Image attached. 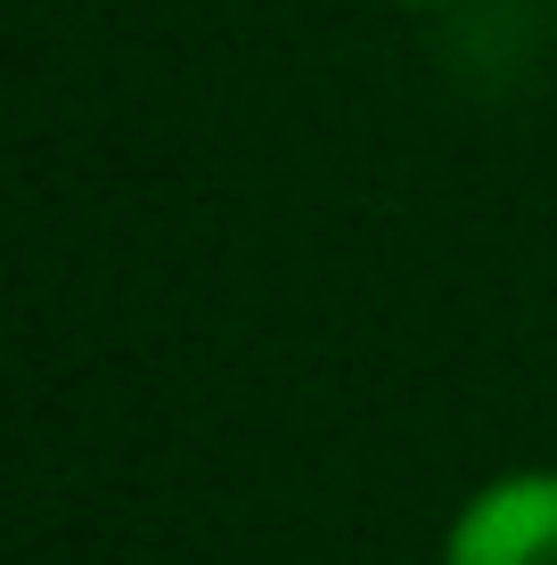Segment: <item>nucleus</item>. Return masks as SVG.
Segmentation results:
<instances>
[{
    "mask_svg": "<svg viewBox=\"0 0 557 565\" xmlns=\"http://www.w3.org/2000/svg\"><path fill=\"white\" fill-rule=\"evenodd\" d=\"M394 9H459V0H394Z\"/></svg>",
    "mask_w": 557,
    "mask_h": 565,
    "instance_id": "obj_2",
    "label": "nucleus"
},
{
    "mask_svg": "<svg viewBox=\"0 0 557 565\" xmlns=\"http://www.w3.org/2000/svg\"><path fill=\"white\" fill-rule=\"evenodd\" d=\"M443 565H557V467L475 483L443 524Z\"/></svg>",
    "mask_w": 557,
    "mask_h": 565,
    "instance_id": "obj_1",
    "label": "nucleus"
}]
</instances>
